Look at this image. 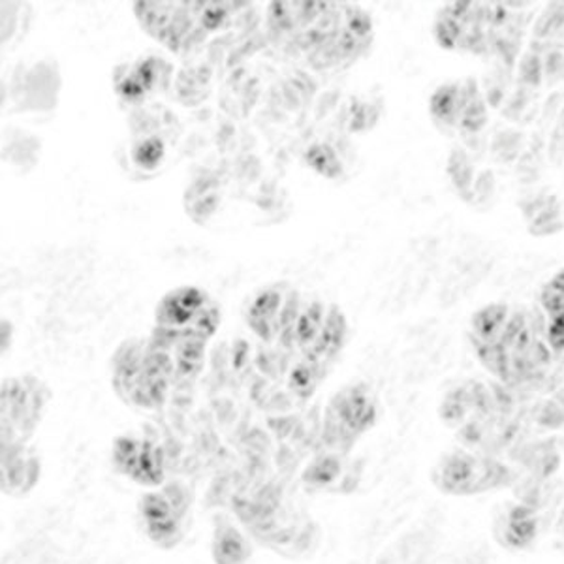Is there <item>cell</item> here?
I'll return each instance as SVG.
<instances>
[{
	"instance_id": "obj_18",
	"label": "cell",
	"mask_w": 564,
	"mask_h": 564,
	"mask_svg": "<svg viewBox=\"0 0 564 564\" xmlns=\"http://www.w3.org/2000/svg\"><path fill=\"white\" fill-rule=\"evenodd\" d=\"M303 161L307 164L308 170H313L316 175H321L324 180H339L343 175V161H340L339 153L327 141L313 143L305 151Z\"/></svg>"
},
{
	"instance_id": "obj_8",
	"label": "cell",
	"mask_w": 564,
	"mask_h": 564,
	"mask_svg": "<svg viewBox=\"0 0 564 564\" xmlns=\"http://www.w3.org/2000/svg\"><path fill=\"white\" fill-rule=\"evenodd\" d=\"M63 89V76L55 58L44 57L33 63H21L20 68L4 84L2 97L10 111L42 116L57 108Z\"/></svg>"
},
{
	"instance_id": "obj_4",
	"label": "cell",
	"mask_w": 564,
	"mask_h": 564,
	"mask_svg": "<svg viewBox=\"0 0 564 564\" xmlns=\"http://www.w3.org/2000/svg\"><path fill=\"white\" fill-rule=\"evenodd\" d=\"M238 2H188V0H138L132 2L141 31L166 52L183 55L204 39L228 25Z\"/></svg>"
},
{
	"instance_id": "obj_20",
	"label": "cell",
	"mask_w": 564,
	"mask_h": 564,
	"mask_svg": "<svg viewBox=\"0 0 564 564\" xmlns=\"http://www.w3.org/2000/svg\"><path fill=\"white\" fill-rule=\"evenodd\" d=\"M326 371L327 369H324V367L316 366L308 359L300 358L290 371V388L302 398H311L313 391L321 384V380L326 377Z\"/></svg>"
},
{
	"instance_id": "obj_14",
	"label": "cell",
	"mask_w": 564,
	"mask_h": 564,
	"mask_svg": "<svg viewBox=\"0 0 564 564\" xmlns=\"http://www.w3.org/2000/svg\"><path fill=\"white\" fill-rule=\"evenodd\" d=\"M480 93L475 79L448 82L433 90L430 97V117L436 127L444 130H459L470 100Z\"/></svg>"
},
{
	"instance_id": "obj_3",
	"label": "cell",
	"mask_w": 564,
	"mask_h": 564,
	"mask_svg": "<svg viewBox=\"0 0 564 564\" xmlns=\"http://www.w3.org/2000/svg\"><path fill=\"white\" fill-rule=\"evenodd\" d=\"M177 379L174 354L151 334L121 340L109 359L111 388L122 403L138 411L162 409Z\"/></svg>"
},
{
	"instance_id": "obj_2",
	"label": "cell",
	"mask_w": 564,
	"mask_h": 564,
	"mask_svg": "<svg viewBox=\"0 0 564 564\" xmlns=\"http://www.w3.org/2000/svg\"><path fill=\"white\" fill-rule=\"evenodd\" d=\"M223 324V307L206 289L181 284L154 305L151 335L174 354L183 379L204 366L209 340Z\"/></svg>"
},
{
	"instance_id": "obj_12",
	"label": "cell",
	"mask_w": 564,
	"mask_h": 564,
	"mask_svg": "<svg viewBox=\"0 0 564 564\" xmlns=\"http://www.w3.org/2000/svg\"><path fill=\"white\" fill-rule=\"evenodd\" d=\"M111 465L116 473L149 491L166 481V457L159 443L135 433L117 436L111 446Z\"/></svg>"
},
{
	"instance_id": "obj_7",
	"label": "cell",
	"mask_w": 564,
	"mask_h": 564,
	"mask_svg": "<svg viewBox=\"0 0 564 564\" xmlns=\"http://www.w3.org/2000/svg\"><path fill=\"white\" fill-rule=\"evenodd\" d=\"M305 295L290 281L260 286L245 300V326L265 345H279L290 327L294 326Z\"/></svg>"
},
{
	"instance_id": "obj_17",
	"label": "cell",
	"mask_w": 564,
	"mask_h": 564,
	"mask_svg": "<svg viewBox=\"0 0 564 564\" xmlns=\"http://www.w3.org/2000/svg\"><path fill=\"white\" fill-rule=\"evenodd\" d=\"M129 159L143 174H153L161 170L162 162L166 161V148L159 135L141 134L130 141Z\"/></svg>"
},
{
	"instance_id": "obj_21",
	"label": "cell",
	"mask_w": 564,
	"mask_h": 564,
	"mask_svg": "<svg viewBox=\"0 0 564 564\" xmlns=\"http://www.w3.org/2000/svg\"><path fill=\"white\" fill-rule=\"evenodd\" d=\"M31 7L23 2H2V45L10 47L15 36L23 39L26 26L31 25L26 20V13H31Z\"/></svg>"
},
{
	"instance_id": "obj_1",
	"label": "cell",
	"mask_w": 564,
	"mask_h": 564,
	"mask_svg": "<svg viewBox=\"0 0 564 564\" xmlns=\"http://www.w3.org/2000/svg\"><path fill=\"white\" fill-rule=\"evenodd\" d=\"M273 44L316 72L347 70L371 52V15L350 2H270Z\"/></svg>"
},
{
	"instance_id": "obj_16",
	"label": "cell",
	"mask_w": 564,
	"mask_h": 564,
	"mask_svg": "<svg viewBox=\"0 0 564 564\" xmlns=\"http://www.w3.org/2000/svg\"><path fill=\"white\" fill-rule=\"evenodd\" d=\"M250 544L236 527L226 525L215 532L213 557L217 564H247L250 561Z\"/></svg>"
},
{
	"instance_id": "obj_15",
	"label": "cell",
	"mask_w": 564,
	"mask_h": 564,
	"mask_svg": "<svg viewBox=\"0 0 564 564\" xmlns=\"http://www.w3.org/2000/svg\"><path fill=\"white\" fill-rule=\"evenodd\" d=\"M540 313L545 321V340L553 354L564 350V268L544 282L539 295Z\"/></svg>"
},
{
	"instance_id": "obj_10",
	"label": "cell",
	"mask_w": 564,
	"mask_h": 564,
	"mask_svg": "<svg viewBox=\"0 0 564 564\" xmlns=\"http://www.w3.org/2000/svg\"><path fill=\"white\" fill-rule=\"evenodd\" d=\"M174 79V65L159 53L127 58L111 72V89L127 108H140L162 97Z\"/></svg>"
},
{
	"instance_id": "obj_11",
	"label": "cell",
	"mask_w": 564,
	"mask_h": 564,
	"mask_svg": "<svg viewBox=\"0 0 564 564\" xmlns=\"http://www.w3.org/2000/svg\"><path fill=\"white\" fill-rule=\"evenodd\" d=\"M379 420V399L364 382L343 386L326 409L327 435L339 443H354Z\"/></svg>"
},
{
	"instance_id": "obj_9",
	"label": "cell",
	"mask_w": 564,
	"mask_h": 564,
	"mask_svg": "<svg viewBox=\"0 0 564 564\" xmlns=\"http://www.w3.org/2000/svg\"><path fill=\"white\" fill-rule=\"evenodd\" d=\"M138 508L143 532L154 545L172 550L180 544L191 512V495L185 486L164 484L159 489L143 491Z\"/></svg>"
},
{
	"instance_id": "obj_19",
	"label": "cell",
	"mask_w": 564,
	"mask_h": 564,
	"mask_svg": "<svg viewBox=\"0 0 564 564\" xmlns=\"http://www.w3.org/2000/svg\"><path fill=\"white\" fill-rule=\"evenodd\" d=\"M446 172H448L449 181L456 188V193L462 196L463 199L470 202V196L475 194V166L470 162L468 156L463 149H454L448 156V164H446Z\"/></svg>"
},
{
	"instance_id": "obj_13",
	"label": "cell",
	"mask_w": 564,
	"mask_h": 564,
	"mask_svg": "<svg viewBox=\"0 0 564 564\" xmlns=\"http://www.w3.org/2000/svg\"><path fill=\"white\" fill-rule=\"evenodd\" d=\"M40 456L31 444H7L2 446L0 462V486L2 494L23 497L31 494L40 481Z\"/></svg>"
},
{
	"instance_id": "obj_5",
	"label": "cell",
	"mask_w": 564,
	"mask_h": 564,
	"mask_svg": "<svg viewBox=\"0 0 564 564\" xmlns=\"http://www.w3.org/2000/svg\"><path fill=\"white\" fill-rule=\"evenodd\" d=\"M348 335L350 324L343 307L321 295L307 294L294 326L282 337L279 347L329 369L347 347Z\"/></svg>"
},
{
	"instance_id": "obj_6",
	"label": "cell",
	"mask_w": 564,
	"mask_h": 564,
	"mask_svg": "<svg viewBox=\"0 0 564 564\" xmlns=\"http://www.w3.org/2000/svg\"><path fill=\"white\" fill-rule=\"evenodd\" d=\"M53 391L44 380L33 375H15L0 386V435L2 446L31 443L40 427Z\"/></svg>"
}]
</instances>
